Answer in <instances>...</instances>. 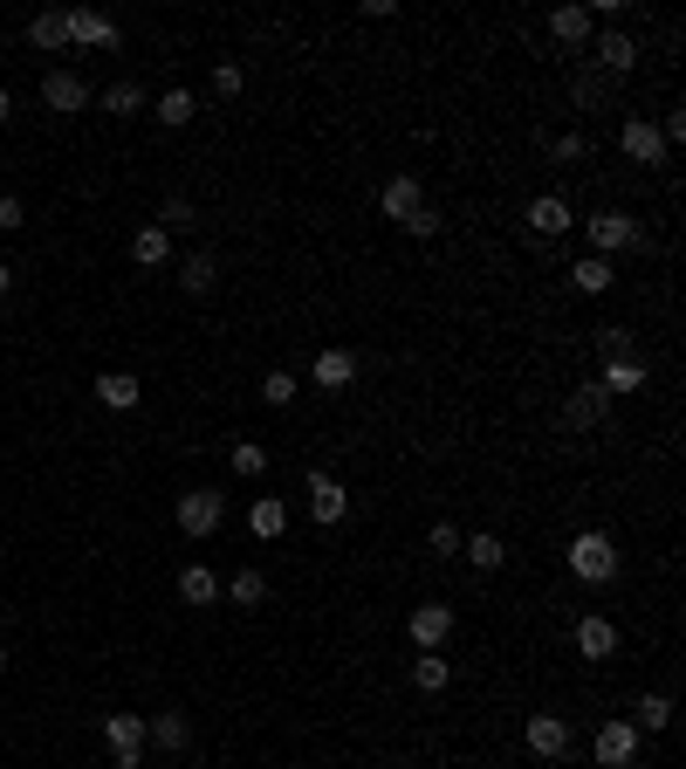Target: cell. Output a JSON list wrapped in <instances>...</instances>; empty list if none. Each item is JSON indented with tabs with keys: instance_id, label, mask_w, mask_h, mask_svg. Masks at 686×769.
<instances>
[{
	"instance_id": "cell-27",
	"label": "cell",
	"mask_w": 686,
	"mask_h": 769,
	"mask_svg": "<svg viewBox=\"0 0 686 769\" xmlns=\"http://www.w3.org/2000/svg\"><path fill=\"white\" fill-rule=\"evenodd\" d=\"M97 110H103V117H138V110H145V83H131V76H125V83H110V90L97 97Z\"/></svg>"
},
{
	"instance_id": "cell-5",
	"label": "cell",
	"mask_w": 686,
	"mask_h": 769,
	"mask_svg": "<svg viewBox=\"0 0 686 769\" xmlns=\"http://www.w3.org/2000/svg\"><path fill=\"white\" fill-rule=\"evenodd\" d=\"M618 145H625V158H632V166H666V158H673L653 117H625V125H618Z\"/></svg>"
},
{
	"instance_id": "cell-41",
	"label": "cell",
	"mask_w": 686,
	"mask_h": 769,
	"mask_svg": "<svg viewBox=\"0 0 686 769\" xmlns=\"http://www.w3.org/2000/svg\"><path fill=\"white\" fill-rule=\"evenodd\" d=\"M240 83H248L240 62H220V69H213V97H240Z\"/></svg>"
},
{
	"instance_id": "cell-10",
	"label": "cell",
	"mask_w": 686,
	"mask_h": 769,
	"mask_svg": "<svg viewBox=\"0 0 686 769\" xmlns=\"http://www.w3.org/2000/svg\"><path fill=\"white\" fill-rule=\"evenodd\" d=\"M302 495H309V515L322 522V530H330V522H344V515H350V489H344L337 474H309V489H302Z\"/></svg>"
},
{
	"instance_id": "cell-14",
	"label": "cell",
	"mask_w": 686,
	"mask_h": 769,
	"mask_svg": "<svg viewBox=\"0 0 686 769\" xmlns=\"http://www.w3.org/2000/svg\"><path fill=\"white\" fill-rule=\"evenodd\" d=\"M357 385V351L330 344V351H316V392H350Z\"/></svg>"
},
{
	"instance_id": "cell-13",
	"label": "cell",
	"mask_w": 686,
	"mask_h": 769,
	"mask_svg": "<svg viewBox=\"0 0 686 769\" xmlns=\"http://www.w3.org/2000/svg\"><path fill=\"white\" fill-rule=\"evenodd\" d=\"M419 207H426V186H419L412 172H398V179H391V186L378 193V214H385V220H398V227H406V220H412Z\"/></svg>"
},
{
	"instance_id": "cell-35",
	"label": "cell",
	"mask_w": 686,
	"mask_h": 769,
	"mask_svg": "<svg viewBox=\"0 0 686 769\" xmlns=\"http://www.w3.org/2000/svg\"><path fill=\"white\" fill-rule=\"evenodd\" d=\"M296 392H302L296 372H268V378H261V398H268V406H296Z\"/></svg>"
},
{
	"instance_id": "cell-18",
	"label": "cell",
	"mask_w": 686,
	"mask_h": 769,
	"mask_svg": "<svg viewBox=\"0 0 686 769\" xmlns=\"http://www.w3.org/2000/svg\"><path fill=\"white\" fill-rule=\"evenodd\" d=\"M145 728H151V742L166 749V756H179V749H192V721L179 714V708H158V714H145Z\"/></svg>"
},
{
	"instance_id": "cell-8",
	"label": "cell",
	"mask_w": 686,
	"mask_h": 769,
	"mask_svg": "<svg viewBox=\"0 0 686 769\" xmlns=\"http://www.w3.org/2000/svg\"><path fill=\"white\" fill-rule=\"evenodd\" d=\"M604 420H612V392H604L597 378L577 385V392H570V406H563V426H570V433H590V426H604Z\"/></svg>"
},
{
	"instance_id": "cell-26",
	"label": "cell",
	"mask_w": 686,
	"mask_h": 769,
	"mask_svg": "<svg viewBox=\"0 0 686 769\" xmlns=\"http://www.w3.org/2000/svg\"><path fill=\"white\" fill-rule=\"evenodd\" d=\"M612 282H618V268L604 262V255H584V262L570 268V289H584V296H604V289H612Z\"/></svg>"
},
{
	"instance_id": "cell-7",
	"label": "cell",
	"mask_w": 686,
	"mask_h": 769,
	"mask_svg": "<svg viewBox=\"0 0 686 769\" xmlns=\"http://www.w3.org/2000/svg\"><path fill=\"white\" fill-rule=\"evenodd\" d=\"M220 522H227V502H220L213 489H186V495H179V530H186V536H213Z\"/></svg>"
},
{
	"instance_id": "cell-19",
	"label": "cell",
	"mask_w": 686,
	"mask_h": 769,
	"mask_svg": "<svg viewBox=\"0 0 686 769\" xmlns=\"http://www.w3.org/2000/svg\"><path fill=\"white\" fill-rule=\"evenodd\" d=\"M529 227H536L543 240H556V234H570V227H577V214H570V199H556V193H543V199H529Z\"/></svg>"
},
{
	"instance_id": "cell-43",
	"label": "cell",
	"mask_w": 686,
	"mask_h": 769,
	"mask_svg": "<svg viewBox=\"0 0 686 769\" xmlns=\"http://www.w3.org/2000/svg\"><path fill=\"white\" fill-rule=\"evenodd\" d=\"M406 234H412V240H433V234H439V214H433V207H419V214L406 220Z\"/></svg>"
},
{
	"instance_id": "cell-40",
	"label": "cell",
	"mask_w": 686,
	"mask_h": 769,
	"mask_svg": "<svg viewBox=\"0 0 686 769\" xmlns=\"http://www.w3.org/2000/svg\"><path fill=\"white\" fill-rule=\"evenodd\" d=\"M21 227H28V207L14 193H0V234H21Z\"/></svg>"
},
{
	"instance_id": "cell-20",
	"label": "cell",
	"mask_w": 686,
	"mask_h": 769,
	"mask_svg": "<svg viewBox=\"0 0 686 769\" xmlns=\"http://www.w3.org/2000/svg\"><path fill=\"white\" fill-rule=\"evenodd\" d=\"M131 262H138V268H166V262H172V234L158 227V220L138 227V234H131Z\"/></svg>"
},
{
	"instance_id": "cell-2",
	"label": "cell",
	"mask_w": 686,
	"mask_h": 769,
	"mask_svg": "<svg viewBox=\"0 0 686 769\" xmlns=\"http://www.w3.org/2000/svg\"><path fill=\"white\" fill-rule=\"evenodd\" d=\"M103 749H110V769H145V749H151L145 714H103Z\"/></svg>"
},
{
	"instance_id": "cell-34",
	"label": "cell",
	"mask_w": 686,
	"mask_h": 769,
	"mask_svg": "<svg viewBox=\"0 0 686 769\" xmlns=\"http://www.w3.org/2000/svg\"><path fill=\"white\" fill-rule=\"evenodd\" d=\"M632 728H645V736L673 728V694H638V721H632Z\"/></svg>"
},
{
	"instance_id": "cell-16",
	"label": "cell",
	"mask_w": 686,
	"mask_h": 769,
	"mask_svg": "<svg viewBox=\"0 0 686 769\" xmlns=\"http://www.w3.org/2000/svg\"><path fill=\"white\" fill-rule=\"evenodd\" d=\"M597 385L612 392V398H625V392H645V385H653V372H645V357H604Z\"/></svg>"
},
{
	"instance_id": "cell-17",
	"label": "cell",
	"mask_w": 686,
	"mask_h": 769,
	"mask_svg": "<svg viewBox=\"0 0 686 769\" xmlns=\"http://www.w3.org/2000/svg\"><path fill=\"white\" fill-rule=\"evenodd\" d=\"M570 639H577V653H584V660H612V653H618V625H612V619H597V612H584Z\"/></svg>"
},
{
	"instance_id": "cell-4",
	"label": "cell",
	"mask_w": 686,
	"mask_h": 769,
	"mask_svg": "<svg viewBox=\"0 0 686 769\" xmlns=\"http://www.w3.org/2000/svg\"><path fill=\"white\" fill-rule=\"evenodd\" d=\"M590 756H597V769H632L638 762V728L632 721H604L590 736Z\"/></svg>"
},
{
	"instance_id": "cell-39",
	"label": "cell",
	"mask_w": 686,
	"mask_h": 769,
	"mask_svg": "<svg viewBox=\"0 0 686 769\" xmlns=\"http://www.w3.org/2000/svg\"><path fill=\"white\" fill-rule=\"evenodd\" d=\"M549 151L563 158V166H577V158H590V138L584 131H563V138H549Z\"/></svg>"
},
{
	"instance_id": "cell-47",
	"label": "cell",
	"mask_w": 686,
	"mask_h": 769,
	"mask_svg": "<svg viewBox=\"0 0 686 769\" xmlns=\"http://www.w3.org/2000/svg\"><path fill=\"white\" fill-rule=\"evenodd\" d=\"M391 769H419V762H391Z\"/></svg>"
},
{
	"instance_id": "cell-22",
	"label": "cell",
	"mask_w": 686,
	"mask_h": 769,
	"mask_svg": "<svg viewBox=\"0 0 686 769\" xmlns=\"http://www.w3.org/2000/svg\"><path fill=\"white\" fill-rule=\"evenodd\" d=\"M612 76H604V69H577L570 76V97H577V110H604V103H612Z\"/></svg>"
},
{
	"instance_id": "cell-42",
	"label": "cell",
	"mask_w": 686,
	"mask_h": 769,
	"mask_svg": "<svg viewBox=\"0 0 686 769\" xmlns=\"http://www.w3.org/2000/svg\"><path fill=\"white\" fill-rule=\"evenodd\" d=\"M597 344H604V357H638V344H632V331H604Z\"/></svg>"
},
{
	"instance_id": "cell-11",
	"label": "cell",
	"mask_w": 686,
	"mask_h": 769,
	"mask_svg": "<svg viewBox=\"0 0 686 769\" xmlns=\"http://www.w3.org/2000/svg\"><path fill=\"white\" fill-rule=\"evenodd\" d=\"M521 742H529V756L556 762V756H570V721H563V714H529V728H521Z\"/></svg>"
},
{
	"instance_id": "cell-12",
	"label": "cell",
	"mask_w": 686,
	"mask_h": 769,
	"mask_svg": "<svg viewBox=\"0 0 686 769\" xmlns=\"http://www.w3.org/2000/svg\"><path fill=\"white\" fill-rule=\"evenodd\" d=\"M590 69H604V76H612V83H625V76L638 69V42H632V34H597V56H590Z\"/></svg>"
},
{
	"instance_id": "cell-28",
	"label": "cell",
	"mask_w": 686,
	"mask_h": 769,
	"mask_svg": "<svg viewBox=\"0 0 686 769\" xmlns=\"http://www.w3.org/2000/svg\"><path fill=\"white\" fill-rule=\"evenodd\" d=\"M28 49H69V14H34L28 21Z\"/></svg>"
},
{
	"instance_id": "cell-9",
	"label": "cell",
	"mask_w": 686,
	"mask_h": 769,
	"mask_svg": "<svg viewBox=\"0 0 686 769\" xmlns=\"http://www.w3.org/2000/svg\"><path fill=\"white\" fill-rule=\"evenodd\" d=\"M42 103L56 110V117H76V110H90V83L76 69H49L42 76Z\"/></svg>"
},
{
	"instance_id": "cell-37",
	"label": "cell",
	"mask_w": 686,
	"mask_h": 769,
	"mask_svg": "<svg viewBox=\"0 0 686 769\" xmlns=\"http://www.w3.org/2000/svg\"><path fill=\"white\" fill-rule=\"evenodd\" d=\"M158 227H166V234H179V227H192V199H186V193H172V199H166V207H158Z\"/></svg>"
},
{
	"instance_id": "cell-25",
	"label": "cell",
	"mask_w": 686,
	"mask_h": 769,
	"mask_svg": "<svg viewBox=\"0 0 686 769\" xmlns=\"http://www.w3.org/2000/svg\"><path fill=\"white\" fill-rule=\"evenodd\" d=\"M549 34H556L563 49H584V42H590V8H556V14H549Z\"/></svg>"
},
{
	"instance_id": "cell-32",
	"label": "cell",
	"mask_w": 686,
	"mask_h": 769,
	"mask_svg": "<svg viewBox=\"0 0 686 769\" xmlns=\"http://www.w3.org/2000/svg\"><path fill=\"white\" fill-rule=\"evenodd\" d=\"M192 117H199V103H192V90H166V97H158V125H166V131H186V125H192Z\"/></svg>"
},
{
	"instance_id": "cell-23",
	"label": "cell",
	"mask_w": 686,
	"mask_h": 769,
	"mask_svg": "<svg viewBox=\"0 0 686 769\" xmlns=\"http://www.w3.org/2000/svg\"><path fill=\"white\" fill-rule=\"evenodd\" d=\"M248 530H255L261 543H275L281 530H289V502H275V495H255V509H248Z\"/></svg>"
},
{
	"instance_id": "cell-33",
	"label": "cell",
	"mask_w": 686,
	"mask_h": 769,
	"mask_svg": "<svg viewBox=\"0 0 686 769\" xmlns=\"http://www.w3.org/2000/svg\"><path fill=\"white\" fill-rule=\"evenodd\" d=\"M227 461H233L240 481H261V474H268V447H261V440H233V454H227Z\"/></svg>"
},
{
	"instance_id": "cell-24",
	"label": "cell",
	"mask_w": 686,
	"mask_h": 769,
	"mask_svg": "<svg viewBox=\"0 0 686 769\" xmlns=\"http://www.w3.org/2000/svg\"><path fill=\"white\" fill-rule=\"evenodd\" d=\"M460 556L474 563V571H501V563H508V543H501L495 530H480V536H460Z\"/></svg>"
},
{
	"instance_id": "cell-3",
	"label": "cell",
	"mask_w": 686,
	"mask_h": 769,
	"mask_svg": "<svg viewBox=\"0 0 686 769\" xmlns=\"http://www.w3.org/2000/svg\"><path fill=\"white\" fill-rule=\"evenodd\" d=\"M625 248H645V227L632 220V214H590V255H604V262H612V255H625Z\"/></svg>"
},
{
	"instance_id": "cell-21",
	"label": "cell",
	"mask_w": 686,
	"mask_h": 769,
	"mask_svg": "<svg viewBox=\"0 0 686 769\" xmlns=\"http://www.w3.org/2000/svg\"><path fill=\"white\" fill-rule=\"evenodd\" d=\"M97 398H103L110 413H131L138 398H145V385H138L131 372H103V378H97Z\"/></svg>"
},
{
	"instance_id": "cell-31",
	"label": "cell",
	"mask_w": 686,
	"mask_h": 769,
	"mask_svg": "<svg viewBox=\"0 0 686 769\" xmlns=\"http://www.w3.org/2000/svg\"><path fill=\"white\" fill-rule=\"evenodd\" d=\"M412 687H419V694H447V687H454V667L439 660V653H419V660H412Z\"/></svg>"
},
{
	"instance_id": "cell-46",
	"label": "cell",
	"mask_w": 686,
	"mask_h": 769,
	"mask_svg": "<svg viewBox=\"0 0 686 769\" xmlns=\"http://www.w3.org/2000/svg\"><path fill=\"white\" fill-rule=\"evenodd\" d=\"M0 673H8V645H0Z\"/></svg>"
},
{
	"instance_id": "cell-15",
	"label": "cell",
	"mask_w": 686,
	"mask_h": 769,
	"mask_svg": "<svg viewBox=\"0 0 686 769\" xmlns=\"http://www.w3.org/2000/svg\"><path fill=\"white\" fill-rule=\"evenodd\" d=\"M69 42H76V49H117V21L97 14V8H76V14H69Z\"/></svg>"
},
{
	"instance_id": "cell-30",
	"label": "cell",
	"mask_w": 686,
	"mask_h": 769,
	"mask_svg": "<svg viewBox=\"0 0 686 769\" xmlns=\"http://www.w3.org/2000/svg\"><path fill=\"white\" fill-rule=\"evenodd\" d=\"M179 598H186V604H213V598H220V578L207 571V563H186V571H179Z\"/></svg>"
},
{
	"instance_id": "cell-1",
	"label": "cell",
	"mask_w": 686,
	"mask_h": 769,
	"mask_svg": "<svg viewBox=\"0 0 686 769\" xmlns=\"http://www.w3.org/2000/svg\"><path fill=\"white\" fill-rule=\"evenodd\" d=\"M563 556H570V578H577V584H590V591H604V584L618 578V543L604 536V530H577Z\"/></svg>"
},
{
	"instance_id": "cell-44",
	"label": "cell",
	"mask_w": 686,
	"mask_h": 769,
	"mask_svg": "<svg viewBox=\"0 0 686 769\" xmlns=\"http://www.w3.org/2000/svg\"><path fill=\"white\" fill-rule=\"evenodd\" d=\"M8 289H14V268H8V262H0V296H8Z\"/></svg>"
},
{
	"instance_id": "cell-45",
	"label": "cell",
	"mask_w": 686,
	"mask_h": 769,
	"mask_svg": "<svg viewBox=\"0 0 686 769\" xmlns=\"http://www.w3.org/2000/svg\"><path fill=\"white\" fill-rule=\"evenodd\" d=\"M8 117H14V97H8V90H0V125H8Z\"/></svg>"
},
{
	"instance_id": "cell-38",
	"label": "cell",
	"mask_w": 686,
	"mask_h": 769,
	"mask_svg": "<svg viewBox=\"0 0 686 769\" xmlns=\"http://www.w3.org/2000/svg\"><path fill=\"white\" fill-rule=\"evenodd\" d=\"M426 550H433V556H460V530H454V522H433V530H426Z\"/></svg>"
},
{
	"instance_id": "cell-6",
	"label": "cell",
	"mask_w": 686,
	"mask_h": 769,
	"mask_svg": "<svg viewBox=\"0 0 686 769\" xmlns=\"http://www.w3.org/2000/svg\"><path fill=\"white\" fill-rule=\"evenodd\" d=\"M406 639L419 645V653H439V645L454 639V604H412V619H406Z\"/></svg>"
},
{
	"instance_id": "cell-29",
	"label": "cell",
	"mask_w": 686,
	"mask_h": 769,
	"mask_svg": "<svg viewBox=\"0 0 686 769\" xmlns=\"http://www.w3.org/2000/svg\"><path fill=\"white\" fill-rule=\"evenodd\" d=\"M213 282H220L213 255H186V262H179V289H186V296H213Z\"/></svg>"
},
{
	"instance_id": "cell-36",
	"label": "cell",
	"mask_w": 686,
	"mask_h": 769,
	"mask_svg": "<svg viewBox=\"0 0 686 769\" xmlns=\"http://www.w3.org/2000/svg\"><path fill=\"white\" fill-rule=\"evenodd\" d=\"M227 598H233V604H261V598H268V578H261V571H233Z\"/></svg>"
}]
</instances>
